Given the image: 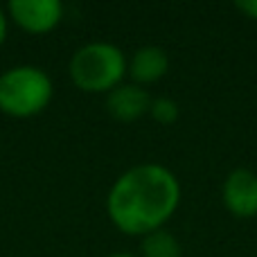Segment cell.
<instances>
[{
  "mask_svg": "<svg viewBox=\"0 0 257 257\" xmlns=\"http://www.w3.org/2000/svg\"><path fill=\"white\" fill-rule=\"evenodd\" d=\"M181 203L176 174L158 163H140L115 178L106 194V214L124 235L145 237L165 228Z\"/></svg>",
  "mask_w": 257,
  "mask_h": 257,
  "instance_id": "obj_1",
  "label": "cell"
},
{
  "mask_svg": "<svg viewBox=\"0 0 257 257\" xmlns=\"http://www.w3.org/2000/svg\"><path fill=\"white\" fill-rule=\"evenodd\" d=\"M126 54L108 41H90L81 45L68 61L70 81L84 93H111L124 81Z\"/></svg>",
  "mask_w": 257,
  "mask_h": 257,
  "instance_id": "obj_2",
  "label": "cell"
},
{
  "mask_svg": "<svg viewBox=\"0 0 257 257\" xmlns=\"http://www.w3.org/2000/svg\"><path fill=\"white\" fill-rule=\"evenodd\" d=\"M54 84L39 66H12L0 75V113L16 120H27L50 106Z\"/></svg>",
  "mask_w": 257,
  "mask_h": 257,
  "instance_id": "obj_3",
  "label": "cell"
},
{
  "mask_svg": "<svg viewBox=\"0 0 257 257\" xmlns=\"http://www.w3.org/2000/svg\"><path fill=\"white\" fill-rule=\"evenodd\" d=\"M61 0H12L7 5V16L27 34H48L57 30L63 21Z\"/></svg>",
  "mask_w": 257,
  "mask_h": 257,
  "instance_id": "obj_4",
  "label": "cell"
},
{
  "mask_svg": "<svg viewBox=\"0 0 257 257\" xmlns=\"http://www.w3.org/2000/svg\"><path fill=\"white\" fill-rule=\"evenodd\" d=\"M221 199L232 217H257V174L246 167L232 169L221 185Z\"/></svg>",
  "mask_w": 257,
  "mask_h": 257,
  "instance_id": "obj_5",
  "label": "cell"
},
{
  "mask_svg": "<svg viewBox=\"0 0 257 257\" xmlns=\"http://www.w3.org/2000/svg\"><path fill=\"white\" fill-rule=\"evenodd\" d=\"M151 95L145 86H138L133 81H122L120 86L106 93V111L117 122H136L149 113Z\"/></svg>",
  "mask_w": 257,
  "mask_h": 257,
  "instance_id": "obj_6",
  "label": "cell"
},
{
  "mask_svg": "<svg viewBox=\"0 0 257 257\" xmlns=\"http://www.w3.org/2000/svg\"><path fill=\"white\" fill-rule=\"evenodd\" d=\"M169 70V54L160 45H142L131 54L126 63V75L133 84L149 86L160 81Z\"/></svg>",
  "mask_w": 257,
  "mask_h": 257,
  "instance_id": "obj_7",
  "label": "cell"
},
{
  "mask_svg": "<svg viewBox=\"0 0 257 257\" xmlns=\"http://www.w3.org/2000/svg\"><path fill=\"white\" fill-rule=\"evenodd\" d=\"M140 257H183V246L172 232L160 228L140 237Z\"/></svg>",
  "mask_w": 257,
  "mask_h": 257,
  "instance_id": "obj_8",
  "label": "cell"
},
{
  "mask_svg": "<svg viewBox=\"0 0 257 257\" xmlns=\"http://www.w3.org/2000/svg\"><path fill=\"white\" fill-rule=\"evenodd\" d=\"M149 115L154 122L163 126H172L178 122L181 117V106H178L176 99L172 97H154L151 99V106H149Z\"/></svg>",
  "mask_w": 257,
  "mask_h": 257,
  "instance_id": "obj_9",
  "label": "cell"
},
{
  "mask_svg": "<svg viewBox=\"0 0 257 257\" xmlns=\"http://www.w3.org/2000/svg\"><path fill=\"white\" fill-rule=\"evenodd\" d=\"M235 9L244 14L246 18H250V21H257V0H237Z\"/></svg>",
  "mask_w": 257,
  "mask_h": 257,
  "instance_id": "obj_10",
  "label": "cell"
},
{
  "mask_svg": "<svg viewBox=\"0 0 257 257\" xmlns=\"http://www.w3.org/2000/svg\"><path fill=\"white\" fill-rule=\"evenodd\" d=\"M7 30H9V16H7V9L0 7V45L7 41Z\"/></svg>",
  "mask_w": 257,
  "mask_h": 257,
  "instance_id": "obj_11",
  "label": "cell"
},
{
  "mask_svg": "<svg viewBox=\"0 0 257 257\" xmlns=\"http://www.w3.org/2000/svg\"><path fill=\"white\" fill-rule=\"evenodd\" d=\"M106 257H140V255H128V253H111Z\"/></svg>",
  "mask_w": 257,
  "mask_h": 257,
  "instance_id": "obj_12",
  "label": "cell"
}]
</instances>
